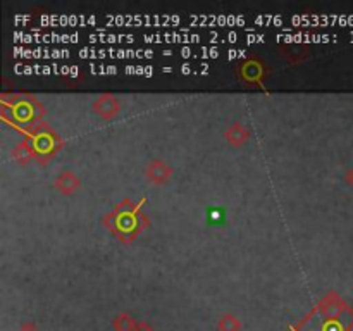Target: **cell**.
Segmentation results:
<instances>
[{
	"label": "cell",
	"mask_w": 353,
	"mask_h": 331,
	"mask_svg": "<svg viewBox=\"0 0 353 331\" xmlns=\"http://www.w3.org/2000/svg\"><path fill=\"white\" fill-rule=\"evenodd\" d=\"M114 330L116 331H138L140 330V324L130 316V314H119V316L114 319Z\"/></svg>",
	"instance_id": "1"
},
{
	"label": "cell",
	"mask_w": 353,
	"mask_h": 331,
	"mask_svg": "<svg viewBox=\"0 0 353 331\" xmlns=\"http://www.w3.org/2000/svg\"><path fill=\"white\" fill-rule=\"evenodd\" d=\"M138 331H155L154 328H150L148 324H140V330Z\"/></svg>",
	"instance_id": "5"
},
{
	"label": "cell",
	"mask_w": 353,
	"mask_h": 331,
	"mask_svg": "<svg viewBox=\"0 0 353 331\" xmlns=\"http://www.w3.org/2000/svg\"><path fill=\"white\" fill-rule=\"evenodd\" d=\"M219 330L221 331H240L241 324H240V321H238V317L231 316V314H226V316L221 317Z\"/></svg>",
	"instance_id": "2"
},
{
	"label": "cell",
	"mask_w": 353,
	"mask_h": 331,
	"mask_svg": "<svg viewBox=\"0 0 353 331\" xmlns=\"http://www.w3.org/2000/svg\"><path fill=\"white\" fill-rule=\"evenodd\" d=\"M347 331H353V314H352V319H350V323L347 324Z\"/></svg>",
	"instance_id": "6"
},
{
	"label": "cell",
	"mask_w": 353,
	"mask_h": 331,
	"mask_svg": "<svg viewBox=\"0 0 353 331\" xmlns=\"http://www.w3.org/2000/svg\"><path fill=\"white\" fill-rule=\"evenodd\" d=\"M21 331H38V328L34 326V324H24V326L21 328Z\"/></svg>",
	"instance_id": "4"
},
{
	"label": "cell",
	"mask_w": 353,
	"mask_h": 331,
	"mask_svg": "<svg viewBox=\"0 0 353 331\" xmlns=\"http://www.w3.org/2000/svg\"><path fill=\"white\" fill-rule=\"evenodd\" d=\"M348 178H350V183L353 185V169L350 171V176H348Z\"/></svg>",
	"instance_id": "7"
},
{
	"label": "cell",
	"mask_w": 353,
	"mask_h": 331,
	"mask_svg": "<svg viewBox=\"0 0 353 331\" xmlns=\"http://www.w3.org/2000/svg\"><path fill=\"white\" fill-rule=\"evenodd\" d=\"M90 40H97V41H109V43H114V41H133L134 37L131 34H109V37H90Z\"/></svg>",
	"instance_id": "3"
}]
</instances>
